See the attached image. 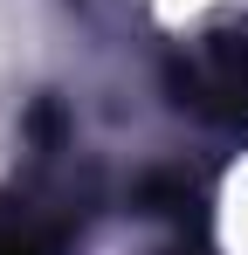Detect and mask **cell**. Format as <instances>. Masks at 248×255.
Masks as SVG:
<instances>
[{"instance_id": "1", "label": "cell", "mask_w": 248, "mask_h": 255, "mask_svg": "<svg viewBox=\"0 0 248 255\" xmlns=\"http://www.w3.org/2000/svg\"><path fill=\"white\" fill-rule=\"evenodd\" d=\"M172 90L186 111H200L214 125H248V35H214L200 42L179 69Z\"/></svg>"}, {"instance_id": "2", "label": "cell", "mask_w": 248, "mask_h": 255, "mask_svg": "<svg viewBox=\"0 0 248 255\" xmlns=\"http://www.w3.org/2000/svg\"><path fill=\"white\" fill-rule=\"evenodd\" d=\"M0 255H55V242L35 228H0Z\"/></svg>"}, {"instance_id": "3", "label": "cell", "mask_w": 248, "mask_h": 255, "mask_svg": "<svg viewBox=\"0 0 248 255\" xmlns=\"http://www.w3.org/2000/svg\"><path fill=\"white\" fill-rule=\"evenodd\" d=\"M165 255H207V249H200V235H193V242H179V249H165Z\"/></svg>"}]
</instances>
